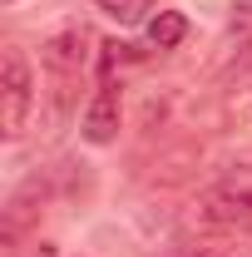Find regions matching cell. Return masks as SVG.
<instances>
[{
  "label": "cell",
  "instance_id": "6da1fadb",
  "mask_svg": "<svg viewBox=\"0 0 252 257\" xmlns=\"http://www.w3.org/2000/svg\"><path fill=\"white\" fill-rule=\"evenodd\" d=\"M30 104H35V69L20 45H5V55H0V134L5 139H15L25 128Z\"/></svg>",
  "mask_w": 252,
  "mask_h": 257
},
{
  "label": "cell",
  "instance_id": "7a4b0ae2",
  "mask_svg": "<svg viewBox=\"0 0 252 257\" xmlns=\"http://www.w3.org/2000/svg\"><path fill=\"white\" fill-rule=\"evenodd\" d=\"M84 139L89 144H114L119 139V89L114 84H104L89 104V114H84Z\"/></svg>",
  "mask_w": 252,
  "mask_h": 257
},
{
  "label": "cell",
  "instance_id": "3957f363",
  "mask_svg": "<svg viewBox=\"0 0 252 257\" xmlns=\"http://www.w3.org/2000/svg\"><path fill=\"white\" fill-rule=\"evenodd\" d=\"M84 45H89V30H84V25H69L64 35H55V40L45 45V64L60 69V74H74V69L84 64Z\"/></svg>",
  "mask_w": 252,
  "mask_h": 257
},
{
  "label": "cell",
  "instance_id": "277c9868",
  "mask_svg": "<svg viewBox=\"0 0 252 257\" xmlns=\"http://www.w3.org/2000/svg\"><path fill=\"white\" fill-rule=\"evenodd\" d=\"M183 35H188V20H183L178 10H158L154 20H149V45H158V50L183 45Z\"/></svg>",
  "mask_w": 252,
  "mask_h": 257
},
{
  "label": "cell",
  "instance_id": "5b68a950",
  "mask_svg": "<svg viewBox=\"0 0 252 257\" xmlns=\"http://www.w3.org/2000/svg\"><path fill=\"white\" fill-rule=\"evenodd\" d=\"M104 15H114L119 25H139L149 10H154V0H94Z\"/></svg>",
  "mask_w": 252,
  "mask_h": 257
},
{
  "label": "cell",
  "instance_id": "8992f818",
  "mask_svg": "<svg viewBox=\"0 0 252 257\" xmlns=\"http://www.w3.org/2000/svg\"><path fill=\"white\" fill-rule=\"evenodd\" d=\"M232 35L237 40L252 35V0H232Z\"/></svg>",
  "mask_w": 252,
  "mask_h": 257
},
{
  "label": "cell",
  "instance_id": "52a82bcc",
  "mask_svg": "<svg viewBox=\"0 0 252 257\" xmlns=\"http://www.w3.org/2000/svg\"><path fill=\"white\" fill-rule=\"evenodd\" d=\"M30 257H55V242H40V252H30Z\"/></svg>",
  "mask_w": 252,
  "mask_h": 257
},
{
  "label": "cell",
  "instance_id": "ba28073f",
  "mask_svg": "<svg viewBox=\"0 0 252 257\" xmlns=\"http://www.w3.org/2000/svg\"><path fill=\"white\" fill-rule=\"evenodd\" d=\"M5 5H15V0H5Z\"/></svg>",
  "mask_w": 252,
  "mask_h": 257
}]
</instances>
